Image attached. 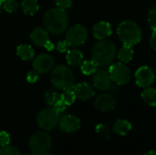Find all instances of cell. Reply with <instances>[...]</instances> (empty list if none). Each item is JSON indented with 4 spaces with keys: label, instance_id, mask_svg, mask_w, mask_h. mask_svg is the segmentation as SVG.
Wrapping results in <instances>:
<instances>
[{
    "label": "cell",
    "instance_id": "e0dca14e",
    "mask_svg": "<svg viewBox=\"0 0 156 155\" xmlns=\"http://www.w3.org/2000/svg\"><path fill=\"white\" fill-rule=\"evenodd\" d=\"M66 58H67V62L69 63V65H70L72 67H79L84 61L83 54L78 49L69 50L67 53Z\"/></svg>",
    "mask_w": 156,
    "mask_h": 155
},
{
    "label": "cell",
    "instance_id": "8d00e7d4",
    "mask_svg": "<svg viewBox=\"0 0 156 155\" xmlns=\"http://www.w3.org/2000/svg\"><path fill=\"white\" fill-rule=\"evenodd\" d=\"M144 155H156V151H154V150L153 151H149Z\"/></svg>",
    "mask_w": 156,
    "mask_h": 155
},
{
    "label": "cell",
    "instance_id": "e575fe53",
    "mask_svg": "<svg viewBox=\"0 0 156 155\" xmlns=\"http://www.w3.org/2000/svg\"><path fill=\"white\" fill-rule=\"evenodd\" d=\"M150 46L154 50H156V30H153V33L151 35Z\"/></svg>",
    "mask_w": 156,
    "mask_h": 155
},
{
    "label": "cell",
    "instance_id": "5bb4252c",
    "mask_svg": "<svg viewBox=\"0 0 156 155\" xmlns=\"http://www.w3.org/2000/svg\"><path fill=\"white\" fill-rule=\"evenodd\" d=\"M72 90H74L76 97L83 101L90 100L95 95V91L93 88L87 82L78 83L72 87Z\"/></svg>",
    "mask_w": 156,
    "mask_h": 155
},
{
    "label": "cell",
    "instance_id": "d6a6232c",
    "mask_svg": "<svg viewBox=\"0 0 156 155\" xmlns=\"http://www.w3.org/2000/svg\"><path fill=\"white\" fill-rule=\"evenodd\" d=\"M38 78H39V75H38V73L36 70L30 71L27 75V80L29 83H35V82H37L38 80Z\"/></svg>",
    "mask_w": 156,
    "mask_h": 155
},
{
    "label": "cell",
    "instance_id": "9a60e30c",
    "mask_svg": "<svg viewBox=\"0 0 156 155\" xmlns=\"http://www.w3.org/2000/svg\"><path fill=\"white\" fill-rule=\"evenodd\" d=\"M112 26L110 25V23L105 22V21H101L95 24L92 28L93 36L99 40L106 39L112 35Z\"/></svg>",
    "mask_w": 156,
    "mask_h": 155
},
{
    "label": "cell",
    "instance_id": "f1b7e54d",
    "mask_svg": "<svg viewBox=\"0 0 156 155\" xmlns=\"http://www.w3.org/2000/svg\"><path fill=\"white\" fill-rule=\"evenodd\" d=\"M97 132L99 134H101L103 138H107L109 139L110 138V132H109V129L106 125L104 124H100L97 126Z\"/></svg>",
    "mask_w": 156,
    "mask_h": 155
},
{
    "label": "cell",
    "instance_id": "f35d334b",
    "mask_svg": "<svg viewBox=\"0 0 156 155\" xmlns=\"http://www.w3.org/2000/svg\"><path fill=\"white\" fill-rule=\"evenodd\" d=\"M45 155H49V154H48V153H47V154H45Z\"/></svg>",
    "mask_w": 156,
    "mask_h": 155
},
{
    "label": "cell",
    "instance_id": "d590c367",
    "mask_svg": "<svg viewBox=\"0 0 156 155\" xmlns=\"http://www.w3.org/2000/svg\"><path fill=\"white\" fill-rule=\"evenodd\" d=\"M44 47H45V48H46L48 50H49V51L54 49V44H53L51 41H49V40H48V42L45 44V46H44Z\"/></svg>",
    "mask_w": 156,
    "mask_h": 155
},
{
    "label": "cell",
    "instance_id": "f546056e",
    "mask_svg": "<svg viewBox=\"0 0 156 155\" xmlns=\"http://www.w3.org/2000/svg\"><path fill=\"white\" fill-rule=\"evenodd\" d=\"M66 108H67V105L62 101V100L60 99V97H59V99L56 101V103L53 105V109L58 112V113H62L65 110H66Z\"/></svg>",
    "mask_w": 156,
    "mask_h": 155
},
{
    "label": "cell",
    "instance_id": "74e56055",
    "mask_svg": "<svg viewBox=\"0 0 156 155\" xmlns=\"http://www.w3.org/2000/svg\"><path fill=\"white\" fill-rule=\"evenodd\" d=\"M1 11H2V6L0 5V15H1Z\"/></svg>",
    "mask_w": 156,
    "mask_h": 155
},
{
    "label": "cell",
    "instance_id": "4fadbf2b",
    "mask_svg": "<svg viewBox=\"0 0 156 155\" xmlns=\"http://www.w3.org/2000/svg\"><path fill=\"white\" fill-rule=\"evenodd\" d=\"M59 128L63 132L72 133L78 131L80 127V121L78 117L71 114L64 115L59 119Z\"/></svg>",
    "mask_w": 156,
    "mask_h": 155
},
{
    "label": "cell",
    "instance_id": "7c38bea8",
    "mask_svg": "<svg viewBox=\"0 0 156 155\" xmlns=\"http://www.w3.org/2000/svg\"><path fill=\"white\" fill-rule=\"evenodd\" d=\"M54 66V59L48 54H40L33 61V68L38 74L48 72Z\"/></svg>",
    "mask_w": 156,
    "mask_h": 155
},
{
    "label": "cell",
    "instance_id": "d6986e66",
    "mask_svg": "<svg viewBox=\"0 0 156 155\" xmlns=\"http://www.w3.org/2000/svg\"><path fill=\"white\" fill-rule=\"evenodd\" d=\"M17 56L25 61H29L34 58V49L29 45H19L16 48Z\"/></svg>",
    "mask_w": 156,
    "mask_h": 155
},
{
    "label": "cell",
    "instance_id": "4dcf8cb0",
    "mask_svg": "<svg viewBox=\"0 0 156 155\" xmlns=\"http://www.w3.org/2000/svg\"><path fill=\"white\" fill-rule=\"evenodd\" d=\"M10 143V136L6 132H0V146H6Z\"/></svg>",
    "mask_w": 156,
    "mask_h": 155
},
{
    "label": "cell",
    "instance_id": "2e32d148",
    "mask_svg": "<svg viewBox=\"0 0 156 155\" xmlns=\"http://www.w3.org/2000/svg\"><path fill=\"white\" fill-rule=\"evenodd\" d=\"M30 38L35 45L38 47H44L45 44L48 41V34L44 28L37 27L32 30L30 34Z\"/></svg>",
    "mask_w": 156,
    "mask_h": 155
},
{
    "label": "cell",
    "instance_id": "3957f363",
    "mask_svg": "<svg viewBox=\"0 0 156 155\" xmlns=\"http://www.w3.org/2000/svg\"><path fill=\"white\" fill-rule=\"evenodd\" d=\"M117 34L123 43L127 46H134L142 39V31L139 25L133 20H124L118 26Z\"/></svg>",
    "mask_w": 156,
    "mask_h": 155
},
{
    "label": "cell",
    "instance_id": "30bf717a",
    "mask_svg": "<svg viewBox=\"0 0 156 155\" xmlns=\"http://www.w3.org/2000/svg\"><path fill=\"white\" fill-rule=\"evenodd\" d=\"M92 80L94 87L101 91H105L112 88V80L111 79L109 71L105 69H97L96 72L93 74Z\"/></svg>",
    "mask_w": 156,
    "mask_h": 155
},
{
    "label": "cell",
    "instance_id": "1f68e13d",
    "mask_svg": "<svg viewBox=\"0 0 156 155\" xmlns=\"http://www.w3.org/2000/svg\"><path fill=\"white\" fill-rule=\"evenodd\" d=\"M54 2L58 7H60L63 9L69 8L72 5V0H54Z\"/></svg>",
    "mask_w": 156,
    "mask_h": 155
},
{
    "label": "cell",
    "instance_id": "4316f807",
    "mask_svg": "<svg viewBox=\"0 0 156 155\" xmlns=\"http://www.w3.org/2000/svg\"><path fill=\"white\" fill-rule=\"evenodd\" d=\"M0 155H21V153L16 147L6 145L0 147Z\"/></svg>",
    "mask_w": 156,
    "mask_h": 155
},
{
    "label": "cell",
    "instance_id": "cb8c5ba5",
    "mask_svg": "<svg viewBox=\"0 0 156 155\" xmlns=\"http://www.w3.org/2000/svg\"><path fill=\"white\" fill-rule=\"evenodd\" d=\"M60 99L62 100V101L67 106H69V105H71L72 103L75 102L77 97H76V94H75L74 90L72 89H69V90H63V93L60 94Z\"/></svg>",
    "mask_w": 156,
    "mask_h": 155
},
{
    "label": "cell",
    "instance_id": "9c48e42d",
    "mask_svg": "<svg viewBox=\"0 0 156 155\" xmlns=\"http://www.w3.org/2000/svg\"><path fill=\"white\" fill-rule=\"evenodd\" d=\"M155 75L153 69L148 66L140 67L135 72L136 84L141 88H148L154 81Z\"/></svg>",
    "mask_w": 156,
    "mask_h": 155
},
{
    "label": "cell",
    "instance_id": "5b68a950",
    "mask_svg": "<svg viewBox=\"0 0 156 155\" xmlns=\"http://www.w3.org/2000/svg\"><path fill=\"white\" fill-rule=\"evenodd\" d=\"M52 145L50 135L45 132L34 133L29 141V147L35 155H45L48 153Z\"/></svg>",
    "mask_w": 156,
    "mask_h": 155
},
{
    "label": "cell",
    "instance_id": "ac0fdd59",
    "mask_svg": "<svg viewBox=\"0 0 156 155\" xmlns=\"http://www.w3.org/2000/svg\"><path fill=\"white\" fill-rule=\"evenodd\" d=\"M132 130V124L126 120H118L113 125V131L120 136H125Z\"/></svg>",
    "mask_w": 156,
    "mask_h": 155
},
{
    "label": "cell",
    "instance_id": "8992f818",
    "mask_svg": "<svg viewBox=\"0 0 156 155\" xmlns=\"http://www.w3.org/2000/svg\"><path fill=\"white\" fill-rule=\"evenodd\" d=\"M109 73L111 76V79L113 83L116 85H125L127 84L132 78V73L130 69L123 63L119 62L111 65L109 69Z\"/></svg>",
    "mask_w": 156,
    "mask_h": 155
},
{
    "label": "cell",
    "instance_id": "484cf974",
    "mask_svg": "<svg viewBox=\"0 0 156 155\" xmlns=\"http://www.w3.org/2000/svg\"><path fill=\"white\" fill-rule=\"evenodd\" d=\"M0 5L9 13L16 11L18 8V3L16 0H0Z\"/></svg>",
    "mask_w": 156,
    "mask_h": 155
},
{
    "label": "cell",
    "instance_id": "6da1fadb",
    "mask_svg": "<svg viewBox=\"0 0 156 155\" xmlns=\"http://www.w3.org/2000/svg\"><path fill=\"white\" fill-rule=\"evenodd\" d=\"M43 23L48 31L54 35H60L68 27L69 16L63 8H51L46 12Z\"/></svg>",
    "mask_w": 156,
    "mask_h": 155
},
{
    "label": "cell",
    "instance_id": "836d02e7",
    "mask_svg": "<svg viewBox=\"0 0 156 155\" xmlns=\"http://www.w3.org/2000/svg\"><path fill=\"white\" fill-rule=\"evenodd\" d=\"M69 47V45L68 44V42L66 40H64V41H59L58 43V47L57 48H58V50L59 52H66L68 50Z\"/></svg>",
    "mask_w": 156,
    "mask_h": 155
},
{
    "label": "cell",
    "instance_id": "603a6c76",
    "mask_svg": "<svg viewBox=\"0 0 156 155\" xmlns=\"http://www.w3.org/2000/svg\"><path fill=\"white\" fill-rule=\"evenodd\" d=\"M80 69L84 75H91L96 72L98 69V64L93 60H85L80 65Z\"/></svg>",
    "mask_w": 156,
    "mask_h": 155
},
{
    "label": "cell",
    "instance_id": "7a4b0ae2",
    "mask_svg": "<svg viewBox=\"0 0 156 155\" xmlns=\"http://www.w3.org/2000/svg\"><path fill=\"white\" fill-rule=\"evenodd\" d=\"M116 55L115 45L107 39L98 41L91 49L92 59L101 67L109 66L114 59Z\"/></svg>",
    "mask_w": 156,
    "mask_h": 155
},
{
    "label": "cell",
    "instance_id": "83f0119b",
    "mask_svg": "<svg viewBox=\"0 0 156 155\" xmlns=\"http://www.w3.org/2000/svg\"><path fill=\"white\" fill-rule=\"evenodd\" d=\"M148 23L153 30H156V5L153 7L148 14Z\"/></svg>",
    "mask_w": 156,
    "mask_h": 155
},
{
    "label": "cell",
    "instance_id": "277c9868",
    "mask_svg": "<svg viewBox=\"0 0 156 155\" xmlns=\"http://www.w3.org/2000/svg\"><path fill=\"white\" fill-rule=\"evenodd\" d=\"M50 79L52 85L60 90L72 89L75 81L72 71L64 65H58L53 69Z\"/></svg>",
    "mask_w": 156,
    "mask_h": 155
},
{
    "label": "cell",
    "instance_id": "ffe728a7",
    "mask_svg": "<svg viewBox=\"0 0 156 155\" xmlns=\"http://www.w3.org/2000/svg\"><path fill=\"white\" fill-rule=\"evenodd\" d=\"M22 10L25 14L28 16H33L36 14L39 8L38 3L37 0H23L21 3Z\"/></svg>",
    "mask_w": 156,
    "mask_h": 155
},
{
    "label": "cell",
    "instance_id": "8fae6325",
    "mask_svg": "<svg viewBox=\"0 0 156 155\" xmlns=\"http://www.w3.org/2000/svg\"><path fill=\"white\" fill-rule=\"evenodd\" d=\"M94 105L98 111L101 112H108L115 108L116 99L111 93H102L96 98Z\"/></svg>",
    "mask_w": 156,
    "mask_h": 155
},
{
    "label": "cell",
    "instance_id": "ba28073f",
    "mask_svg": "<svg viewBox=\"0 0 156 155\" xmlns=\"http://www.w3.org/2000/svg\"><path fill=\"white\" fill-rule=\"evenodd\" d=\"M88 30L81 25H74L66 33V41L70 47H79L84 44L88 38Z\"/></svg>",
    "mask_w": 156,
    "mask_h": 155
},
{
    "label": "cell",
    "instance_id": "7402d4cb",
    "mask_svg": "<svg viewBox=\"0 0 156 155\" xmlns=\"http://www.w3.org/2000/svg\"><path fill=\"white\" fill-rule=\"evenodd\" d=\"M142 99L149 106L154 107L156 106V90L153 88H146L142 92Z\"/></svg>",
    "mask_w": 156,
    "mask_h": 155
},
{
    "label": "cell",
    "instance_id": "d4e9b609",
    "mask_svg": "<svg viewBox=\"0 0 156 155\" xmlns=\"http://www.w3.org/2000/svg\"><path fill=\"white\" fill-rule=\"evenodd\" d=\"M60 95L58 94L55 90H48L45 94H44V99H45V101L48 105L49 106H53L56 101L59 99Z\"/></svg>",
    "mask_w": 156,
    "mask_h": 155
},
{
    "label": "cell",
    "instance_id": "44dd1931",
    "mask_svg": "<svg viewBox=\"0 0 156 155\" xmlns=\"http://www.w3.org/2000/svg\"><path fill=\"white\" fill-rule=\"evenodd\" d=\"M118 58L122 63L131 61L133 58V49L131 46L123 45L118 51Z\"/></svg>",
    "mask_w": 156,
    "mask_h": 155
},
{
    "label": "cell",
    "instance_id": "52a82bcc",
    "mask_svg": "<svg viewBox=\"0 0 156 155\" xmlns=\"http://www.w3.org/2000/svg\"><path fill=\"white\" fill-rule=\"evenodd\" d=\"M37 122L41 129L50 131L58 124L59 113H58L53 108L45 109L38 113Z\"/></svg>",
    "mask_w": 156,
    "mask_h": 155
}]
</instances>
